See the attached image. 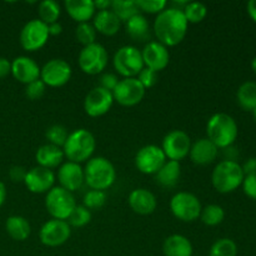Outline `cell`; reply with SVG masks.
Masks as SVG:
<instances>
[{
	"instance_id": "6da1fadb",
	"label": "cell",
	"mask_w": 256,
	"mask_h": 256,
	"mask_svg": "<svg viewBox=\"0 0 256 256\" xmlns=\"http://www.w3.org/2000/svg\"><path fill=\"white\" fill-rule=\"evenodd\" d=\"M188 22L182 10L176 8H165L156 15L152 25L158 42L166 48L176 46L185 39L188 32Z\"/></svg>"
},
{
	"instance_id": "7a4b0ae2",
	"label": "cell",
	"mask_w": 256,
	"mask_h": 256,
	"mask_svg": "<svg viewBox=\"0 0 256 256\" xmlns=\"http://www.w3.org/2000/svg\"><path fill=\"white\" fill-rule=\"evenodd\" d=\"M85 184L90 190L105 192L116 180V170L112 162L104 156H95L88 160L84 168Z\"/></svg>"
},
{
	"instance_id": "3957f363",
	"label": "cell",
	"mask_w": 256,
	"mask_h": 256,
	"mask_svg": "<svg viewBox=\"0 0 256 256\" xmlns=\"http://www.w3.org/2000/svg\"><path fill=\"white\" fill-rule=\"evenodd\" d=\"M95 148L96 140L94 135L86 129H76L69 132V136L62 146V152L68 162L82 164L92 159Z\"/></svg>"
},
{
	"instance_id": "277c9868",
	"label": "cell",
	"mask_w": 256,
	"mask_h": 256,
	"mask_svg": "<svg viewBox=\"0 0 256 256\" xmlns=\"http://www.w3.org/2000/svg\"><path fill=\"white\" fill-rule=\"evenodd\" d=\"M206 134L208 139L214 142L218 149H226L236 140L238 124L230 115L218 112L208 120Z\"/></svg>"
},
{
	"instance_id": "5b68a950",
	"label": "cell",
	"mask_w": 256,
	"mask_h": 256,
	"mask_svg": "<svg viewBox=\"0 0 256 256\" xmlns=\"http://www.w3.org/2000/svg\"><path fill=\"white\" fill-rule=\"evenodd\" d=\"M242 166L235 160H222L215 166L212 174V182L215 190L228 194L236 190L244 182Z\"/></svg>"
},
{
	"instance_id": "8992f818",
	"label": "cell",
	"mask_w": 256,
	"mask_h": 256,
	"mask_svg": "<svg viewBox=\"0 0 256 256\" xmlns=\"http://www.w3.org/2000/svg\"><path fill=\"white\" fill-rule=\"evenodd\" d=\"M112 64L118 74L124 78H136L145 68L142 52L134 45H124L115 52Z\"/></svg>"
},
{
	"instance_id": "52a82bcc",
	"label": "cell",
	"mask_w": 256,
	"mask_h": 256,
	"mask_svg": "<svg viewBox=\"0 0 256 256\" xmlns=\"http://www.w3.org/2000/svg\"><path fill=\"white\" fill-rule=\"evenodd\" d=\"M76 205L72 192L62 189V186H54L45 196V208L52 219L66 222Z\"/></svg>"
},
{
	"instance_id": "ba28073f",
	"label": "cell",
	"mask_w": 256,
	"mask_h": 256,
	"mask_svg": "<svg viewBox=\"0 0 256 256\" xmlns=\"http://www.w3.org/2000/svg\"><path fill=\"white\" fill-rule=\"evenodd\" d=\"M170 210L178 220L184 222H192L202 214V202L192 192H179L170 200Z\"/></svg>"
},
{
	"instance_id": "9c48e42d",
	"label": "cell",
	"mask_w": 256,
	"mask_h": 256,
	"mask_svg": "<svg viewBox=\"0 0 256 256\" xmlns=\"http://www.w3.org/2000/svg\"><path fill=\"white\" fill-rule=\"evenodd\" d=\"M109 62V54L104 45L94 42L84 46L78 58L80 70L88 75H98L104 72Z\"/></svg>"
},
{
	"instance_id": "30bf717a",
	"label": "cell",
	"mask_w": 256,
	"mask_h": 256,
	"mask_svg": "<svg viewBox=\"0 0 256 256\" xmlns=\"http://www.w3.org/2000/svg\"><path fill=\"white\" fill-rule=\"evenodd\" d=\"M49 29L40 19H32L22 26L20 32V45L26 52H38L49 40Z\"/></svg>"
},
{
	"instance_id": "8fae6325",
	"label": "cell",
	"mask_w": 256,
	"mask_h": 256,
	"mask_svg": "<svg viewBox=\"0 0 256 256\" xmlns=\"http://www.w3.org/2000/svg\"><path fill=\"white\" fill-rule=\"evenodd\" d=\"M168 160L180 162L189 155L192 148V139L182 130H172L168 132L160 146Z\"/></svg>"
},
{
	"instance_id": "7c38bea8",
	"label": "cell",
	"mask_w": 256,
	"mask_h": 256,
	"mask_svg": "<svg viewBox=\"0 0 256 256\" xmlns=\"http://www.w3.org/2000/svg\"><path fill=\"white\" fill-rule=\"evenodd\" d=\"M145 88L140 84L136 78H124L119 80L116 88L112 92L114 102H118L122 106H135L145 96Z\"/></svg>"
},
{
	"instance_id": "4fadbf2b",
	"label": "cell",
	"mask_w": 256,
	"mask_h": 256,
	"mask_svg": "<svg viewBox=\"0 0 256 256\" xmlns=\"http://www.w3.org/2000/svg\"><path fill=\"white\" fill-rule=\"evenodd\" d=\"M72 74V66L64 59H52L40 68V80L46 86H62L69 82Z\"/></svg>"
},
{
	"instance_id": "5bb4252c",
	"label": "cell",
	"mask_w": 256,
	"mask_h": 256,
	"mask_svg": "<svg viewBox=\"0 0 256 256\" xmlns=\"http://www.w3.org/2000/svg\"><path fill=\"white\" fill-rule=\"evenodd\" d=\"M72 236V228L64 220L52 219L42 224L39 232V239L42 245L56 248L64 245Z\"/></svg>"
},
{
	"instance_id": "9a60e30c",
	"label": "cell",
	"mask_w": 256,
	"mask_h": 256,
	"mask_svg": "<svg viewBox=\"0 0 256 256\" xmlns=\"http://www.w3.org/2000/svg\"><path fill=\"white\" fill-rule=\"evenodd\" d=\"M164 152L158 145H145L135 156V166L140 172L146 175H155L166 162Z\"/></svg>"
},
{
	"instance_id": "2e32d148",
	"label": "cell",
	"mask_w": 256,
	"mask_h": 256,
	"mask_svg": "<svg viewBox=\"0 0 256 256\" xmlns=\"http://www.w3.org/2000/svg\"><path fill=\"white\" fill-rule=\"evenodd\" d=\"M114 104L112 92L102 86H95L90 90L84 99V110L89 116L99 118L106 114Z\"/></svg>"
},
{
	"instance_id": "e0dca14e",
	"label": "cell",
	"mask_w": 256,
	"mask_h": 256,
	"mask_svg": "<svg viewBox=\"0 0 256 256\" xmlns=\"http://www.w3.org/2000/svg\"><path fill=\"white\" fill-rule=\"evenodd\" d=\"M54 172L46 168L39 166V165L28 170L24 180L25 186L34 194H44V192H50L54 188Z\"/></svg>"
},
{
	"instance_id": "ac0fdd59",
	"label": "cell",
	"mask_w": 256,
	"mask_h": 256,
	"mask_svg": "<svg viewBox=\"0 0 256 256\" xmlns=\"http://www.w3.org/2000/svg\"><path fill=\"white\" fill-rule=\"evenodd\" d=\"M145 68L159 72L169 65L170 52L165 45L159 42H149L142 52Z\"/></svg>"
},
{
	"instance_id": "d6986e66",
	"label": "cell",
	"mask_w": 256,
	"mask_h": 256,
	"mask_svg": "<svg viewBox=\"0 0 256 256\" xmlns=\"http://www.w3.org/2000/svg\"><path fill=\"white\" fill-rule=\"evenodd\" d=\"M58 180H59V186L68 190L70 192H74L79 190L85 182L84 179V169L82 165L72 162H62L58 170Z\"/></svg>"
},
{
	"instance_id": "ffe728a7",
	"label": "cell",
	"mask_w": 256,
	"mask_h": 256,
	"mask_svg": "<svg viewBox=\"0 0 256 256\" xmlns=\"http://www.w3.org/2000/svg\"><path fill=\"white\" fill-rule=\"evenodd\" d=\"M12 74L22 84H30L40 79V66L29 56H18L12 62Z\"/></svg>"
},
{
	"instance_id": "44dd1931",
	"label": "cell",
	"mask_w": 256,
	"mask_h": 256,
	"mask_svg": "<svg viewBox=\"0 0 256 256\" xmlns=\"http://www.w3.org/2000/svg\"><path fill=\"white\" fill-rule=\"evenodd\" d=\"M129 206L134 212L139 215H150L156 210L158 200L155 195L148 189H139L132 190L128 198Z\"/></svg>"
},
{
	"instance_id": "7402d4cb",
	"label": "cell",
	"mask_w": 256,
	"mask_h": 256,
	"mask_svg": "<svg viewBox=\"0 0 256 256\" xmlns=\"http://www.w3.org/2000/svg\"><path fill=\"white\" fill-rule=\"evenodd\" d=\"M218 152L219 149L214 142H210L208 138H202L195 142H192L189 156L195 165L204 166V165L212 164L216 159Z\"/></svg>"
},
{
	"instance_id": "603a6c76",
	"label": "cell",
	"mask_w": 256,
	"mask_h": 256,
	"mask_svg": "<svg viewBox=\"0 0 256 256\" xmlns=\"http://www.w3.org/2000/svg\"><path fill=\"white\" fill-rule=\"evenodd\" d=\"M64 6L69 16L78 24L89 22L96 12L92 0H65Z\"/></svg>"
},
{
	"instance_id": "cb8c5ba5",
	"label": "cell",
	"mask_w": 256,
	"mask_h": 256,
	"mask_svg": "<svg viewBox=\"0 0 256 256\" xmlns=\"http://www.w3.org/2000/svg\"><path fill=\"white\" fill-rule=\"evenodd\" d=\"M92 25H94L96 32L106 35V36H112L119 32L120 28H122V22L112 10L108 9L95 12L94 18H92Z\"/></svg>"
},
{
	"instance_id": "d4e9b609",
	"label": "cell",
	"mask_w": 256,
	"mask_h": 256,
	"mask_svg": "<svg viewBox=\"0 0 256 256\" xmlns=\"http://www.w3.org/2000/svg\"><path fill=\"white\" fill-rule=\"evenodd\" d=\"M64 152H62V148L55 146V145L52 144L42 145L36 150V154H35L38 165L50 170L60 166L64 162Z\"/></svg>"
},
{
	"instance_id": "484cf974",
	"label": "cell",
	"mask_w": 256,
	"mask_h": 256,
	"mask_svg": "<svg viewBox=\"0 0 256 256\" xmlns=\"http://www.w3.org/2000/svg\"><path fill=\"white\" fill-rule=\"evenodd\" d=\"M162 252L165 256H192V244L186 236L172 234L165 239L162 244Z\"/></svg>"
},
{
	"instance_id": "4316f807",
	"label": "cell",
	"mask_w": 256,
	"mask_h": 256,
	"mask_svg": "<svg viewBox=\"0 0 256 256\" xmlns=\"http://www.w3.org/2000/svg\"><path fill=\"white\" fill-rule=\"evenodd\" d=\"M182 176V166L179 162L166 160L162 169L155 174L156 182H159L162 188H174L179 182Z\"/></svg>"
},
{
	"instance_id": "83f0119b",
	"label": "cell",
	"mask_w": 256,
	"mask_h": 256,
	"mask_svg": "<svg viewBox=\"0 0 256 256\" xmlns=\"http://www.w3.org/2000/svg\"><path fill=\"white\" fill-rule=\"evenodd\" d=\"M5 229H6L8 235L16 242H25L32 234L30 222L24 216H19V215H12L8 218L5 222Z\"/></svg>"
},
{
	"instance_id": "f1b7e54d",
	"label": "cell",
	"mask_w": 256,
	"mask_h": 256,
	"mask_svg": "<svg viewBox=\"0 0 256 256\" xmlns=\"http://www.w3.org/2000/svg\"><path fill=\"white\" fill-rule=\"evenodd\" d=\"M126 34L136 42H145L150 39V24L142 14H136L125 22Z\"/></svg>"
},
{
	"instance_id": "f546056e",
	"label": "cell",
	"mask_w": 256,
	"mask_h": 256,
	"mask_svg": "<svg viewBox=\"0 0 256 256\" xmlns=\"http://www.w3.org/2000/svg\"><path fill=\"white\" fill-rule=\"evenodd\" d=\"M110 10L119 18L122 22H126L140 12L135 0H112Z\"/></svg>"
},
{
	"instance_id": "4dcf8cb0",
	"label": "cell",
	"mask_w": 256,
	"mask_h": 256,
	"mask_svg": "<svg viewBox=\"0 0 256 256\" xmlns=\"http://www.w3.org/2000/svg\"><path fill=\"white\" fill-rule=\"evenodd\" d=\"M38 12H39V19L46 25H50L59 20L62 8H60L59 2L55 0H44L39 4Z\"/></svg>"
},
{
	"instance_id": "1f68e13d",
	"label": "cell",
	"mask_w": 256,
	"mask_h": 256,
	"mask_svg": "<svg viewBox=\"0 0 256 256\" xmlns=\"http://www.w3.org/2000/svg\"><path fill=\"white\" fill-rule=\"evenodd\" d=\"M238 102L245 110H254L256 108V82H246L238 90Z\"/></svg>"
},
{
	"instance_id": "d6a6232c",
	"label": "cell",
	"mask_w": 256,
	"mask_h": 256,
	"mask_svg": "<svg viewBox=\"0 0 256 256\" xmlns=\"http://www.w3.org/2000/svg\"><path fill=\"white\" fill-rule=\"evenodd\" d=\"M225 218V212L220 205L210 204L202 208V214H200V219L208 226H216V225L222 224V220Z\"/></svg>"
},
{
	"instance_id": "836d02e7",
	"label": "cell",
	"mask_w": 256,
	"mask_h": 256,
	"mask_svg": "<svg viewBox=\"0 0 256 256\" xmlns=\"http://www.w3.org/2000/svg\"><path fill=\"white\" fill-rule=\"evenodd\" d=\"M182 12H184L185 18H186L188 22L198 24V22H202L206 18L208 8L202 2H192L185 5Z\"/></svg>"
},
{
	"instance_id": "e575fe53",
	"label": "cell",
	"mask_w": 256,
	"mask_h": 256,
	"mask_svg": "<svg viewBox=\"0 0 256 256\" xmlns=\"http://www.w3.org/2000/svg\"><path fill=\"white\" fill-rule=\"evenodd\" d=\"M238 246L234 240L222 238L216 240L209 250V256H236Z\"/></svg>"
},
{
	"instance_id": "d590c367",
	"label": "cell",
	"mask_w": 256,
	"mask_h": 256,
	"mask_svg": "<svg viewBox=\"0 0 256 256\" xmlns=\"http://www.w3.org/2000/svg\"><path fill=\"white\" fill-rule=\"evenodd\" d=\"M45 136L48 139V144L55 145V146H59L62 149L68 136H69V132H68V129L64 125L55 124L48 128L46 132H45Z\"/></svg>"
},
{
	"instance_id": "8d00e7d4",
	"label": "cell",
	"mask_w": 256,
	"mask_h": 256,
	"mask_svg": "<svg viewBox=\"0 0 256 256\" xmlns=\"http://www.w3.org/2000/svg\"><path fill=\"white\" fill-rule=\"evenodd\" d=\"M90 220H92V212L84 205H76L66 222L70 228H82L89 224Z\"/></svg>"
},
{
	"instance_id": "74e56055",
	"label": "cell",
	"mask_w": 256,
	"mask_h": 256,
	"mask_svg": "<svg viewBox=\"0 0 256 256\" xmlns=\"http://www.w3.org/2000/svg\"><path fill=\"white\" fill-rule=\"evenodd\" d=\"M75 36L80 44L88 46V45L96 42H95L96 40V30H95L94 25L90 24V22H82V24H78L76 29H75Z\"/></svg>"
},
{
	"instance_id": "f35d334b",
	"label": "cell",
	"mask_w": 256,
	"mask_h": 256,
	"mask_svg": "<svg viewBox=\"0 0 256 256\" xmlns=\"http://www.w3.org/2000/svg\"><path fill=\"white\" fill-rule=\"evenodd\" d=\"M106 202V192L100 190H89L84 195L82 205L89 210H95L102 208Z\"/></svg>"
},
{
	"instance_id": "ab89813d",
	"label": "cell",
	"mask_w": 256,
	"mask_h": 256,
	"mask_svg": "<svg viewBox=\"0 0 256 256\" xmlns=\"http://www.w3.org/2000/svg\"><path fill=\"white\" fill-rule=\"evenodd\" d=\"M140 12L148 14H159L166 8L168 2L165 0H135Z\"/></svg>"
},
{
	"instance_id": "60d3db41",
	"label": "cell",
	"mask_w": 256,
	"mask_h": 256,
	"mask_svg": "<svg viewBox=\"0 0 256 256\" xmlns=\"http://www.w3.org/2000/svg\"><path fill=\"white\" fill-rule=\"evenodd\" d=\"M45 89H46V85L42 80L38 79L25 86V95L30 100H39L44 95Z\"/></svg>"
},
{
	"instance_id": "b9f144b4",
	"label": "cell",
	"mask_w": 256,
	"mask_h": 256,
	"mask_svg": "<svg viewBox=\"0 0 256 256\" xmlns=\"http://www.w3.org/2000/svg\"><path fill=\"white\" fill-rule=\"evenodd\" d=\"M136 79L139 80L140 84L145 88V90L150 89V88H152L158 82V72L149 69V68H144V69L139 72Z\"/></svg>"
},
{
	"instance_id": "7bdbcfd3",
	"label": "cell",
	"mask_w": 256,
	"mask_h": 256,
	"mask_svg": "<svg viewBox=\"0 0 256 256\" xmlns=\"http://www.w3.org/2000/svg\"><path fill=\"white\" fill-rule=\"evenodd\" d=\"M118 82H119V78L116 76L112 72H105V74L102 75L100 78V85L99 86L104 88L108 92H114V89L116 88Z\"/></svg>"
},
{
	"instance_id": "ee69618b",
	"label": "cell",
	"mask_w": 256,
	"mask_h": 256,
	"mask_svg": "<svg viewBox=\"0 0 256 256\" xmlns=\"http://www.w3.org/2000/svg\"><path fill=\"white\" fill-rule=\"evenodd\" d=\"M242 189L244 192L252 199L256 200V175H248L242 182Z\"/></svg>"
},
{
	"instance_id": "f6af8a7d",
	"label": "cell",
	"mask_w": 256,
	"mask_h": 256,
	"mask_svg": "<svg viewBox=\"0 0 256 256\" xmlns=\"http://www.w3.org/2000/svg\"><path fill=\"white\" fill-rule=\"evenodd\" d=\"M28 170L24 166L20 165H15V166L10 168L9 170V178L12 182H24L25 176H26Z\"/></svg>"
},
{
	"instance_id": "bcb514c9",
	"label": "cell",
	"mask_w": 256,
	"mask_h": 256,
	"mask_svg": "<svg viewBox=\"0 0 256 256\" xmlns=\"http://www.w3.org/2000/svg\"><path fill=\"white\" fill-rule=\"evenodd\" d=\"M12 72V62L6 58L0 56V79L8 76Z\"/></svg>"
},
{
	"instance_id": "7dc6e473",
	"label": "cell",
	"mask_w": 256,
	"mask_h": 256,
	"mask_svg": "<svg viewBox=\"0 0 256 256\" xmlns=\"http://www.w3.org/2000/svg\"><path fill=\"white\" fill-rule=\"evenodd\" d=\"M242 172L244 175H256V158H252L248 160L242 166Z\"/></svg>"
},
{
	"instance_id": "c3c4849f",
	"label": "cell",
	"mask_w": 256,
	"mask_h": 256,
	"mask_svg": "<svg viewBox=\"0 0 256 256\" xmlns=\"http://www.w3.org/2000/svg\"><path fill=\"white\" fill-rule=\"evenodd\" d=\"M48 29H49V35H54V36L60 35L62 32V26L59 22H52V24L48 25Z\"/></svg>"
},
{
	"instance_id": "681fc988",
	"label": "cell",
	"mask_w": 256,
	"mask_h": 256,
	"mask_svg": "<svg viewBox=\"0 0 256 256\" xmlns=\"http://www.w3.org/2000/svg\"><path fill=\"white\" fill-rule=\"evenodd\" d=\"M94 5L98 12H102V10L110 9L112 2L110 0H98V2H94Z\"/></svg>"
},
{
	"instance_id": "f907efd6",
	"label": "cell",
	"mask_w": 256,
	"mask_h": 256,
	"mask_svg": "<svg viewBox=\"0 0 256 256\" xmlns=\"http://www.w3.org/2000/svg\"><path fill=\"white\" fill-rule=\"evenodd\" d=\"M248 12H249L250 18L256 22V0H250L248 2Z\"/></svg>"
},
{
	"instance_id": "816d5d0a",
	"label": "cell",
	"mask_w": 256,
	"mask_h": 256,
	"mask_svg": "<svg viewBox=\"0 0 256 256\" xmlns=\"http://www.w3.org/2000/svg\"><path fill=\"white\" fill-rule=\"evenodd\" d=\"M6 199V186L2 182H0V206L5 202Z\"/></svg>"
},
{
	"instance_id": "f5cc1de1",
	"label": "cell",
	"mask_w": 256,
	"mask_h": 256,
	"mask_svg": "<svg viewBox=\"0 0 256 256\" xmlns=\"http://www.w3.org/2000/svg\"><path fill=\"white\" fill-rule=\"evenodd\" d=\"M252 70H254V72L256 74V56L254 58V59H252Z\"/></svg>"
},
{
	"instance_id": "db71d44e",
	"label": "cell",
	"mask_w": 256,
	"mask_h": 256,
	"mask_svg": "<svg viewBox=\"0 0 256 256\" xmlns=\"http://www.w3.org/2000/svg\"><path fill=\"white\" fill-rule=\"evenodd\" d=\"M252 115H254V119H255V122H256V108L254 110H252Z\"/></svg>"
},
{
	"instance_id": "11a10c76",
	"label": "cell",
	"mask_w": 256,
	"mask_h": 256,
	"mask_svg": "<svg viewBox=\"0 0 256 256\" xmlns=\"http://www.w3.org/2000/svg\"><path fill=\"white\" fill-rule=\"evenodd\" d=\"M192 256H194V255H192Z\"/></svg>"
}]
</instances>
